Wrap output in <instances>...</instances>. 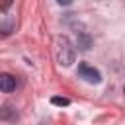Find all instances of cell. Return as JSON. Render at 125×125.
Segmentation results:
<instances>
[{
  "mask_svg": "<svg viewBox=\"0 0 125 125\" xmlns=\"http://www.w3.org/2000/svg\"><path fill=\"white\" fill-rule=\"evenodd\" d=\"M55 55H57L59 64H62V66H70L74 62L76 53H74V47L68 37H64V35L55 37Z\"/></svg>",
  "mask_w": 125,
  "mask_h": 125,
  "instance_id": "cell-1",
  "label": "cell"
},
{
  "mask_svg": "<svg viewBox=\"0 0 125 125\" xmlns=\"http://www.w3.org/2000/svg\"><path fill=\"white\" fill-rule=\"evenodd\" d=\"M78 76L84 78V80L90 82V84H98V82L102 80L100 70H96L94 66H90V64H86V62H82V64L78 66Z\"/></svg>",
  "mask_w": 125,
  "mask_h": 125,
  "instance_id": "cell-2",
  "label": "cell"
},
{
  "mask_svg": "<svg viewBox=\"0 0 125 125\" xmlns=\"http://www.w3.org/2000/svg\"><path fill=\"white\" fill-rule=\"evenodd\" d=\"M16 76L12 74H0V92H14L16 90Z\"/></svg>",
  "mask_w": 125,
  "mask_h": 125,
  "instance_id": "cell-3",
  "label": "cell"
},
{
  "mask_svg": "<svg viewBox=\"0 0 125 125\" xmlns=\"http://www.w3.org/2000/svg\"><path fill=\"white\" fill-rule=\"evenodd\" d=\"M90 43H92L90 37L84 35V33H80V37H78V47H80L82 51H88V49H90Z\"/></svg>",
  "mask_w": 125,
  "mask_h": 125,
  "instance_id": "cell-4",
  "label": "cell"
},
{
  "mask_svg": "<svg viewBox=\"0 0 125 125\" xmlns=\"http://www.w3.org/2000/svg\"><path fill=\"white\" fill-rule=\"evenodd\" d=\"M51 104H53V105H61V107H64V105L70 104V100H68V98H61V96H53V98H51Z\"/></svg>",
  "mask_w": 125,
  "mask_h": 125,
  "instance_id": "cell-5",
  "label": "cell"
},
{
  "mask_svg": "<svg viewBox=\"0 0 125 125\" xmlns=\"http://www.w3.org/2000/svg\"><path fill=\"white\" fill-rule=\"evenodd\" d=\"M12 2H14V0H0V12H6V10L12 6Z\"/></svg>",
  "mask_w": 125,
  "mask_h": 125,
  "instance_id": "cell-6",
  "label": "cell"
},
{
  "mask_svg": "<svg viewBox=\"0 0 125 125\" xmlns=\"http://www.w3.org/2000/svg\"><path fill=\"white\" fill-rule=\"evenodd\" d=\"M57 2H59L61 6H68V4H72L74 0H57Z\"/></svg>",
  "mask_w": 125,
  "mask_h": 125,
  "instance_id": "cell-7",
  "label": "cell"
}]
</instances>
